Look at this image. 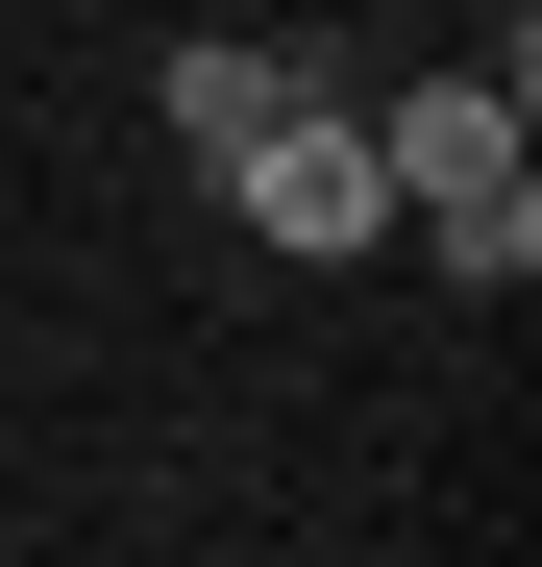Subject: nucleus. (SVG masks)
I'll return each mask as SVG.
<instances>
[{
    "instance_id": "f257e3e1",
    "label": "nucleus",
    "mask_w": 542,
    "mask_h": 567,
    "mask_svg": "<svg viewBox=\"0 0 542 567\" xmlns=\"http://www.w3.org/2000/svg\"><path fill=\"white\" fill-rule=\"evenodd\" d=\"M198 198L247 223V247H296V271H345V247H395V173H371V100H321V74H296V100H271L222 173H198Z\"/></svg>"
},
{
    "instance_id": "f03ea898",
    "label": "nucleus",
    "mask_w": 542,
    "mask_h": 567,
    "mask_svg": "<svg viewBox=\"0 0 542 567\" xmlns=\"http://www.w3.org/2000/svg\"><path fill=\"white\" fill-rule=\"evenodd\" d=\"M518 100H542L518 50H469V74H395V100H371V173H395V223H419V198H469V173H518Z\"/></svg>"
},
{
    "instance_id": "7ed1b4c3",
    "label": "nucleus",
    "mask_w": 542,
    "mask_h": 567,
    "mask_svg": "<svg viewBox=\"0 0 542 567\" xmlns=\"http://www.w3.org/2000/svg\"><path fill=\"white\" fill-rule=\"evenodd\" d=\"M271 100H296V50H247V25H198V50H148V124H173V173H222Z\"/></svg>"
},
{
    "instance_id": "20e7f679",
    "label": "nucleus",
    "mask_w": 542,
    "mask_h": 567,
    "mask_svg": "<svg viewBox=\"0 0 542 567\" xmlns=\"http://www.w3.org/2000/svg\"><path fill=\"white\" fill-rule=\"evenodd\" d=\"M395 247H444L469 297H518V271H542V148H518V173H469V198H419Z\"/></svg>"
},
{
    "instance_id": "39448f33",
    "label": "nucleus",
    "mask_w": 542,
    "mask_h": 567,
    "mask_svg": "<svg viewBox=\"0 0 542 567\" xmlns=\"http://www.w3.org/2000/svg\"><path fill=\"white\" fill-rule=\"evenodd\" d=\"M493 50H518V0H493Z\"/></svg>"
}]
</instances>
